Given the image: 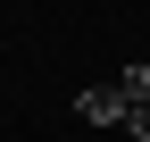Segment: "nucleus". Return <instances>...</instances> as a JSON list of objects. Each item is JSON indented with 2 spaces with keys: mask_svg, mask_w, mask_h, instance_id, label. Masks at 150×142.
<instances>
[{
  "mask_svg": "<svg viewBox=\"0 0 150 142\" xmlns=\"http://www.w3.org/2000/svg\"><path fill=\"white\" fill-rule=\"evenodd\" d=\"M125 109H134V100H125L117 84H92V92L75 100V117H83V126H125Z\"/></svg>",
  "mask_w": 150,
  "mask_h": 142,
  "instance_id": "nucleus-1",
  "label": "nucleus"
},
{
  "mask_svg": "<svg viewBox=\"0 0 150 142\" xmlns=\"http://www.w3.org/2000/svg\"><path fill=\"white\" fill-rule=\"evenodd\" d=\"M117 92H125V100H150V59H134V67H117Z\"/></svg>",
  "mask_w": 150,
  "mask_h": 142,
  "instance_id": "nucleus-2",
  "label": "nucleus"
},
{
  "mask_svg": "<svg viewBox=\"0 0 150 142\" xmlns=\"http://www.w3.org/2000/svg\"><path fill=\"white\" fill-rule=\"evenodd\" d=\"M125 134H134V142H150V100H134V109H125Z\"/></svg>",
  "mask_w": 150,
  "mask_h": 142,
  "instance_id": "nucleus-3",
  "label": "nucleus"
}]
</instances>
